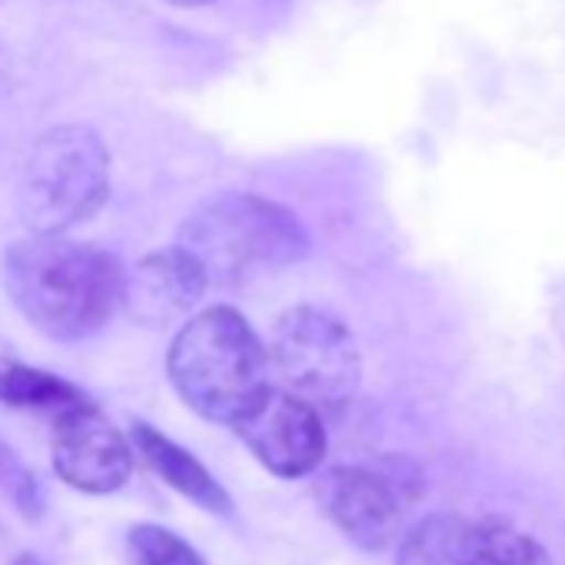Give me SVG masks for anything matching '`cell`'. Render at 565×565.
<instances>
[{
    "label": "cell",
    "mask_w": 565,
    "mask_h": 565,
    "mask_svg": "<svg viewBox=\"0 0 565 565\" xmlns=\"http://www.w3.org/2000/svg\"><path fill=\"white\" fill-rule=\"evenodd\" d=\"M170 4H177V8H200V4H206V0H170Z\"/></svg>",
    "instance_id": "16"
},
{
    "label": "cell",
    "mask_w": 565,
    "mask_h": 565,
    "mask_svg": "<svg viewBox=\"0 0 565 565\" xmlns=\"http://www.w3.org/2000/svg\"><path fill=\"white\" fill-rule=\"evenodd\" d=\"M54 469L81 492H117L134 469V452L120 429L94 406H74L61 413L54 429Z\"/></svg>",
    "instance_id": "8"
},
{
    "label": "cell",
    "mask_w": 565,
    "mask_h": 565,
    "mask_svg": "<svg viewBox=\"0 0 565 565\" xmlns=\"http://www.w3.org/2000/svg\"><path fill=\"white\" fill-rule=\"evenodd\" d=\"M14 565H47V562H41L38 555H21V558H18Z\"/></svg>",
    "instance_id": "15"
},
{
    "label": "cell",
    "mask_w": 565,
    "mask_h": 565,
    "mask_svg": "<svg viewBox=\"0 0 565 565\" xmlns=\"http://www.w3.org/2000/svg\"><path fill=\"white\" fill-rule=\"evenodd\" d=\"M269 370L279 376L282 393L297 396L310 409L340 413L360 390V350L350 327L320 307L287 310L269 340Z\"/></svg>",
    "instance_id": "5"
},
{
    "label": "cell",
    "mask_w": 565,
    "mask_h": 565,
    "mask_svg": "<svg viewBox=\"0 0 565 565\" xmlns=\"http://www.w3.org/2000/svg\"><path fill=\"white\" fill-rule=\"evenodd\" d=\"M167 373L193 413L233 429L273 393L266 347L233 307H210L183 323Z\"/></svg>",
    "instance_id": "2"
},
{
    "label": "cell",
    "mask_w": 565,
    "mask_h": 565,
    "mask_svg": "<svg viewBox=\"0 0 565 565\" xmlns=\"http://www.w3.org/2000/svg\"><path fill=\"white\" fill-rule=\"evenodd\" d=\"M177 246L200 263L206 282L233 287L300 263L310 249V236L287 206L273 200L216 193L183 220Z\"/></svg>",
    "instance_id": "3"
},
{
    "label": "cell",
    "mask_w": 565,
    "mask_h": 565,
    "mask_svg": "<svg viewBox=\"0 0 565 565\" xmlns=\"http://www.w3.org/2000/svg\"><path fill=\"white\" fill-rule=\"evenodd\" d=\"M320 505L360 548H386L399 539L409 505L419 499L416 472L403 462L333 466L320 479Z\"/></svg>",
    "instance_id": "6"
},
{
    "label": "cell",
    "mask_w": 565,
    "mask_h": 565,
    "mask_svg": "<svg viewBox=\"0 0 565 565\" xmlns=\"http://www.w3.org/2000/svg\"><path fill=\"white\" fill-rule=\"evenodd\" d=\"M0 403H8L14 409H57V413H67V409L84 406L90 399L61 376L24 366L18 360H0Z\"/></svg>",
    "instance_id": "12"
},
{
    "label": "cell",
    "mask_w": 565,
    "mask_h": 565,
    "mask_svg": "<svg viewBox=\"0 0 565 565\" xmlns=\"http://www.w3.org/2000/svg\"><path fill=\"white\" fill-rule=\"evenodd\" d=\"M134 443L140 449V456L147 459V466L167 482L173 486L180 495H186L190 502L203 505L206 512H216V515H230L233 502L226 495V489L210 476V469L190 456L183 446H177L170 436L157 433L153 426L147 423H137L134 426Z\"/></svg>",
    "instance_id": "10"
},
{
    "label": "cell",
    "mask_w": 565,
    "mask_h": 565,
    "mask_svg": "<svg viewBox=\"0 0 565 565\" xmlns=\"http://www.w3.org/2000/svg\"><path fill=\"white\" fill-rule=\"evenodd\" d=\"M239 439L246 449L282 479H300L323 466L327 456V429L323 416L300 403L290 393H269L239 426Z\"/></svg>",
    "instance_id": "7"
},
{
    "label": "cell",
    "mask_w": 565,
    "mask_h": 565,
    "mask_svg": "<svg viewBox=\"0 0 565 565\" xmlns=\"http://www.w3.org/2000/svg\"><path fill=\"white\" fill-rule=\"evenodd\" d=\"M110 193V153L87 127L47 130L24 160L18 213L34 236H61L90 220Z\"/></svg>",
    "instance_id": "4"
},
{
    "label": "cell",
    "mask_w": 565,
    "mask_h": 565,
    "mask_svg": "<svg viewBox=\"0 0 565 565\" xmlns=\"http://www.w3.org/2000/svg\"><path fill=\"white\" fill-rule=\"evenodd\" d=\"M466 519L429 515L403 535L396 565H462Z\"/></svg>",
    "instance_id": "13"
},
{
    "label": "cell",
    "mask_w": 565,
    "mask_h": 565,
    "mask_svg": "<svg viewBox=\"0 0 565 565\" xmlns=\"http://www.w3.org/2000/svg\"><path fill=\"white\" fill-rule=\"evenodd\" d=\"M462 565H552L548 552L502 519L466 522Z\"/></svg>",
    "instance_id": "11"
},
{
    "label": "cell",
    "mask_w": 565,
    "mask_h": 565,
    "mask_svg": "<svg viewBox=\"0 0 565 565\" xmlns=\"http://www.w3.org/2000/svg\"><path fill=\"white\" fill-rule=\"evenodd\" d=\"M206 287L210 282L200 263L186 249L167 246L143 256L130 273H124L120 310L140 327L163 330L183 320L203 300Z\"/></svg>",
    "instance_id": "9"
},
{
    "label": "cell",
    "mask_w": 565,
    "mask_h": 565,
    "mask_svg": "<svg viewBox=\"0 0 565 565\" xmlns=\"http://www.w3.org/2000/svg\"><path fill=\"white\" fill-rule=\"evenodd\" d=\"M11 303L51 340L94 337L120 310L124 266L114 253L61 236H31L0 259Z\"/></svg>",
    "instance_id": "1"
},
{
    "label": "cell",
    "mask_w": 565,
    "mask_h": 565,
    "mask_svg": "<svg viewBox=\"0 0 565 565\" xmlns=\"http://www.w3.org/2000/svg\"><path fill=\"white\" fill-rule=\"evenodd\" d=\"M127 545L134 565H206L190 542H183L163 525H150V522L134 525Z\"/></svg>",
    "instance_id": "14"
}]
</instances>
